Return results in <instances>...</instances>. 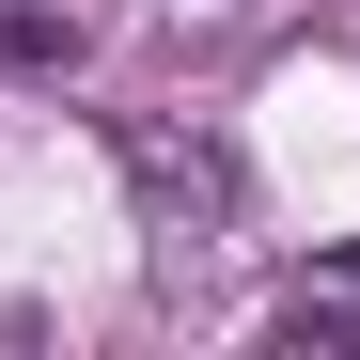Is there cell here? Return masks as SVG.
I'll list each match as a JSON object with an SVG mask.
<instances>
[{"mask_svg":"<svg viewBox=\"0 0 360 360\" xmlns=\"http://www.w3.org/2000/svg\"><path fill=\"white\" fill-rule=\"evenodd\" d=\"M0 63H47V16H32V0H0Z\"/></svg>","mask_w":360,"mask_h":360,"instance_id":"6da1fadb","label":"cell"}]
</instances>
